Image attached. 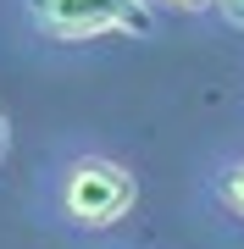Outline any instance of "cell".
Listing matches in <instances>:
<instances>
[{
  "mask_svg": "<svg viewBox=\"0 0 244 249\" xmlns=\"http://www.w3.org/2000/svg\"><path fill=\"white\" fill-rule=\"evenodd\" d=\"M145 6L155 11V17H200V22H206L211 17V6H217V0H145Z\"/></svg>",
  "mask_w": 244,
  "mask_h": 249,
  "instance_id": "277c9868",
  "label": "cell"
},
{
  "mask_svg": "<svg viewBox=\"0 0 244 249\" xmlns=\"http://www.w3.org/2000/svg\"><path fill=\"white\" fill-rule=\"evenodd\" d=\"M106 249H145V244H106Z\"/></svg>",
  "mask_w": 244,
  "mask_h": 249,
  "instance_id": "52a82bcc",
  "label": "cell"
},
{
  "mask_svg": "<svg viewBox=\"0 0 244 249\" xmlns=\"http://www.w3.org/2000/svg\"><path fill=\"white\" fill-rule=\"evenodd\" d=\"M139 194H145L139 166L122 150L89 133H67L34 166L28 205H34V222L61 238H111L122 222H133Z\"/></svg>",
  "mask_w": 244,
  "mask_h": 249,
  "instance_id": "6da1fadb",
  "label": "cell"
},
{
  "mask_svg": "<svg viewBox=\"0 0 244 249\" xmlns=\"http://www.w3.org/2000/svg\"><path fill=\"white\" fill-rule=\"evenodd\" d=\"M194 199L227 227H244V144H222L194 166Z\"/></svg>",
  "mask_w": 244,
  "mask_h": 249,
  "instance_id": "3957f363",
  "label": "cell"
},
{
  "mask_svg": "<svg viewBox=\"0 0 244 249\" xmlns=\"http://www.w3.org/2000/svg\"><path fill=\"white\" fill-rule=\"evenodd\" d=\"M11 28L28 50L50 55H94L111 45H150L161 17L145 0H6Z\"/></svg>",
  "mask_w": 244,
  "mask_h": 249,
  "instance_id": "7a4b0ae2",
  "label": "cell"
},
{
  "mask_svg": "<svg viewBox=\"0 0 244 249\" xmlns=\"http://www.w3.org/2000/svg\"><path fill=\"white\" fill-rule=\"evenodd\" d=\"M6 150H11V133H6V116H0V160H6Z\"/></svg>",
  "mask_w": 244,
  "mask_h": 249,
  "instance_id": "8992f818",
  "label": "cell"
},
{
  "mask_svg": "<svg viewBox=\"0 0 244 249\" xmlns=\"http://www.w3.org/2000/svg\"><path fill=\"white\" fill-rule=\"evenodd\" d=\"M211 22L227 28V34H244V0H217L211 6Z\"/></svg>",
  "mask_w": 244,
  "mask_h": 249,
  "instance_id": "5b68a950",
  "label": "cell"
}]
</instances>
